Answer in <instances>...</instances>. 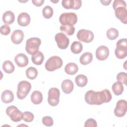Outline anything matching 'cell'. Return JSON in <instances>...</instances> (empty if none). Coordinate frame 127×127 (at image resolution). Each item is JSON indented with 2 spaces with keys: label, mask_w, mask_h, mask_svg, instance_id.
Returning <instances> with one entry per match:
<instances>
[{
  "label": "cell",
  "mask_w": 127,
  "mask_h": 127,
  "mask_svg": "<svg viewBox=\"0 0 127 127\" xmlns=\"http://www.w3.org/2000/svg\"><path fill=\"white\" fill-rule=\"evenodd\" d=\"M1 99L2 101L5 104L11 103L14 99L13 93L9 90H5L1 93Z\"/></svg>",
  "instance_id": "cell-19"
},
{
  "label": "cell",
  "mask_w": 127,
  "mask_h": 127,
  "mask_svg": "<svg viewBox=\"0 0 127 127\" xmlns=\"http://www.w3.org/2000/svg\"><path fill=\"white\" fill-rule=\"evenodd\" d=\"M60 92L57 88H51L48 91V102L52 106H56L58 105L60 101Z\"/></svg>",
  "instance_id": "cell-9"
},
{
  "label": "cell",
  "mask_w": 127,
  "mask_h": 127,
  "mask_svg": "<svg viewBox=\"0 0 127 127\" xmlns=\"http://www.w3.org/2000/svg\"><path fill=\"white\" fill-rule=\"evenodd\" d=\"M30 16L26 12H22L20 13L17 18L18 24L21 26H26L30 23Z\"/></svg>",
  "instance_id": "cell-17"
},
{
  "label": "cell",
  "mask_w": 127,
  "mask_h": 127,
  "mask_svg": "<svg viewBox=\"0 0 127 127\" xmlns=\"http://www.w3.org/2000/svg\"><path fill=\"white\" fill-rule=\"evenodd\" d=\"M82 49L83 47L82 44L78 41L73 42L70 46L71 52L75 54H79L82 51Z\"/></svg>",
  "instance_id": "cell-28"
},
{
  "label": "cell",
  "mask_w": 127,
  "mask_h": 127,
  "mask_svg": "<svg viewBox=\"0 0 127 127\" xmlns=\"http://www.w3.org/2000/svg\"><path fill=\"white\" fill-rule=\"evenodd\" d=\"M2 69L5 72L7 73H11L14 71L15 67L11 62L7 60L4 61L3 63Z\"/></svg>",
  "instance_id": "cell-27"
},
{
  "label": "cell",
  "mask_w": 127,
  "mask_h": 127,
  "mask_svg": "<svg viewBox=\"0 0 127 127\" xmlns=\"http://www.w3.org/2000/svg\"><path fill=\"white\" fill-rule=\"evenodd\" d=\"M107 38L111 40H113L116 39L119 36L118 31L114 28H111L109 29L106 33Z\"/></svg>",
  "instance_id": "cell-31"
},
{
  "label": "cell",
  "mask_w": 127,
  "mask_h": 127,
  "mask_svg": "<svg viewBox=\"0 0 127 127\" xmlns=\"http://www.w3.org/2000/svg\"><path fill=\"white\" fill-rule=\"evenodd\" d=\"M44 59V56L43 53L38 51L35 54L32 55L31 60L33 63L36 65H41Z\"/></svg>",
  "instance_id": "cell-24"
},
{
  "label": "cell",
  "mask_w": 127,
  "mask_h": 127,
  "mask_svg": "<svg viewBox=\"0 0 127 127\" xmlns=\"http://www.w3.org/2000/svg\"><path fill=\"white\" fill-rule=\"evenodd\" d=\"M63 65V61L58 56H52L46 62L45 67L49 71H53L59 69Z\"/></svg>",
  "instance_id": "cell-7"
},
{
  "label": "cell",
  "mask_w": 127,
  "mask_h": 127,
  "mask_svg": "<svg viewBox=\"0 0 127 127\" xmlns=\"http://www.w3.org/2000/svg\"><path fill=\"white\" fill-rule=\"evenodd\" d=\"M77 39L81 42L88 43L93 41L94 39V34L90 30L86 29H81L77 33Z\"/></svg>",
  "instance_id": "cell-10"
},
{
  "label": "cell",
  "mask_w": 127,
  "mask_h": 127,
  "mask_svg": "<svg viewBox=\"0 0 127 127\" xmlns=\"http://www.w3.org/2000/svg\"><path fill=\"white\" fill-rule=\"evenodd\" d=\"M22 120L26 122H31L34 118V116L33 113L30 112H25L22 113Z\"/></svg>",
  "instance_id": "cell-33"
},
{
  "label": "cell",
  "mask_w": 127,
  "mask_h": 127,
  "mask_svg": "<svg viewBox=\"0 0 127 127\" xmlns=\"http://www.w3.org/2000/svg\"><path fill=\"white\" fill-rule=\"evenodd\" d=\"M24 36V35L23 31L21 30L17 29L12 32L11 35V40L13 44H19L22 42Z\"/></svg>",
  "instance_id": "cell-15"
},
{
  "label": "cell",
  "mask_w": 127,
  "mask_h": 127,
  "mask_svg": "<svg viewBox=\"0 0 127 127\" xmlns=\"http://www.w3.org/2000/svg\"><path fill=\"white\" fill-rule=\"evenodd\" d=\"M127 110V103L125 100H119L114 109V114L118 117L124 116Z\"/></svg>",
  "instance_id": "cell-12"
},
{
  "label": "cell",
  "mask_w": 127,
  "mask_h": 127,
  "mask_svg": "<svg viewBox=\"0 0 127 127\" xmlns=\"http://www.w3.org/2000/svg\"><path fill=\"white\" fill-rule=\"evenodd\" d=\"M61 87L64 93L69 94L72 91L74 85L71 80L69 79H65L62 82Z\"/></svg>",
  "instance_id": "cell-18"
},
{
  "label": "cell",
  "mask_w": 127,
  "mask_h": 127,
  "mask_svg": "<svg viewBox=\"0 0 127 127\" xmlns=\"http://www.w3.org/2000/svg\"><path fill=\"white\" fill-rule=\"evenodd\" d=\"M109 55L108 48L104 45L99 46L96 50V57L99 61H104Z\"/></svg>",
  "instance_id": "cell-14"
},
{
  "label": "cell",
  "mask_w": 127,
  "mask_h": 127,
  "mask_svg": "<svg viewBox=\"0 0 127 127\" xmlns=\"http://www.w3.org/2000/svg\"><path fill=\"white\" fill-rule=\"evenodd\" d=\"M41 44V41L39 38H30L26 41L25 46L26 51L29 54L33 55L39 51V46Z\"/></svg>",
  "instance_id": "cell-3"
},
{
  "label": "cell",
  "mask_w": 127,
  "mask_h": 127,
  "mask_svg": "<svg viewBox=\"0 0 127 127\" xmlns=\"http://www.w3.org/2000/svg\"><path fill=\"white\" fill-rule=\"evenodd\" d=\"M55 40L57 42L58 47L61 49H66L69 45V39L62 32L57 33L55 36Z\"/></svg>",
  "instance_id": "cell-11"
},
{
  "label": "cell",
  "mask_w": 127,
  "mask_h": 127,
  "mask_svg": "<svg viewBox=\"0 0 127 127\" xmlns=\"http://www.w3.org/2000/svg\"><path fill=\"white\" fill-rule=\"evenodd\" d=\"M112 98L110 91L107 89L98 92L90 90L86 92L84 96L85 101L87 104L97 105L109 102Z\"/></svg>",
  "instance_id": "cell-1"
},
{
  "label": "cell",
  "mask_w": 127,
  "mask_h": 127,
  "mask_svg": "<svg viewBox=\"0 0 127 127\" xmlns=\"http://www.w3.org/2000/svg\"><path fill=\"white\" fill-rule=\"evenodd\" d=\"M111 1H112V0H100V2L104 5H108L110 4V3L111 2Z\"/></svg>",
  "instance_id": "cell-39"
},
{
  "label": "cell",
  "mask_w": 127,
  "mask_h": 127,
  "mask_svg": "<svg viewBox=\"0 0 127 127\" xmlns=\"http://www.w3.org/2000/svg\"><path fill=\"white\" fill-rule=\"evenodd\" d=\"M112 88L113 93L117 96L122 94L124 91V86L123 84L119 81L115 82L113 84Z\"/></svg>",
  "instance_id": "cell-26"
},
{
  "label": "cell",
  "mask_w": 127,
  "mask_h": 127,
  "mask_svg": "<svg viewBox=\"0 0 127 127\" xmlns=\"http://www.w3.org/2000/svg\"><path fill=\"white\" fill-rule=\"evenodd\" d=\"M32 2L33 4L37 6H40L42 5L44 2V0H32Z\"/></svg>",
  "instance_id": "cell-38"
},
{
  "label": "cell",
  "mask_w": 127,
  "mask_h": 127,
  "mask_svg": "<svg viewBox=\"0 0 127 127\" xmlns=\"http://www.w3.org/2000/svg\"><path fill=\"white\" fill-rule=\"evenodd\" d=\"M6 114L14 122H18L22 119V113L15 106H10L6 109Z\"/></svg>",
  "instance_id": "cell-8"
},
{
  "label": "cell",
  "mask_w": 127,
  "mask_h": 127,
  "mask_svg": "<svg viewBox=\"0 0 127 127\" xmlns=\"http://www.w3.org/2000/svg\"><path fill=\"white\" fill-rule=\"evenodd\" d=\"M0 31L1 34L4 35H7L10 32V27L7 24H4L0 27Z\"/></svg>",
  "instance_id": "cell-37"
},
{
  "label": "cell",
  "mask_w": 127,
  "mask_h": 127,
  "mask_svg": "<svg viewBox=\"0 0 127 127\" xmlns=\"http://www.w3.org/2000/svg\"><path fill=\"white\" fill-rule=\"evenodd\" d=\"M31 88V85L29 82L25 80L20 81L17 85L16 93L17 98L20 100L25 98L30 92Z\"/></svg>",
  "instance_id": "cell-6"
},
{
  "label": "cell",
  "mask_w": 127,
  "mask_h": 127,
  "mask_svg": "<svg viewBox=\"0 0 127 127\" xmlns=\"http://www.w3.org/2000/svg\"><path fill=\"white\" fill-rule=\"evenodd\" d=\"M117 79L118 81L127 85V73L125 72H121L119 73L117 75Z\"/></svg>",
  "instance_id": "cell-34"
},
{
  "label": "cell",
  "mask_w": 127,
  "mask_h": 127,
  "mask_svg": "<svg viewBox=\"0 0 127 127\" xmlns=\"http://www.w3.org/2000/svg\"><path fill=\"white\" fill-rule=\"evenodd\" d=\"M93 59L92 54L90 52H85L80 57L79 61L81 64L86 65L90 64Z\"/></svg>",
  "instance_id": "cell-23"
},
{
  "label": "cell",
  "mask_w": 127,
  "mask_h": 127,
  "mask_svg": "<svg viewBox=\"0 0 127 127\" xmlns=\"http://www.w3.org/2000/svg\"><path fill=\"white\" fill-rule=\"evenodd\" d=\"M42 123L47 127H51L53 125V120L50 116H45L42 118Z\"/></svg>",
  "instance_id": "cell-35"
},
{
  "label": "cell",
  "mask_w": 127,
  "mask_h": 127,
  "mask_svg": "<svg viewBox=\"0 0 127 127\" xmlns=\"http://www.w3.org/2000/svg\"><path fill=\"white\" fill-rule=\"evenodd\" d=\"M61 31L66 35L70 36L74 34L75 28L73 26H64L61 25L60 26Z\"/></svg>",
  "instance_id": "cell-30"
},
{
  "label": "cell",
  "mask_w": 127,
  "mask_h": 127,
  "mask_svg": "<svg viewBox=\"0 0 127 127\" xmlns=\"http://www.w3.org/2000/svg\"><path fill=\"white\" fill-rule=\"evenodd\" d=\"M63 6L65 9H78L82 4L81 0H63L62 1Z\"/></svg>",
  "instance_id": "cell-13"
},
{
  "label": "cell",
  "mask_w": 127,
  "mask_h": 127,
  "mask_svg": "<svg viewBox=\"0 0 127 127\" xmlns=\"http://www.w3.org/2000/svg\"><path fill=\"white\" fill-rule=\"evenodd\" d=\"M14 61L19 67H23L28 64V58L26 55L23 53H19L15 57Z\"/></svg>",
  "instance_id": "cell-16"
},
{
  "label": "cell",
  "mask_w": 127,
  "mask_h": 127,
  "mask_svg": "<svg viewBox=\"0 0 127 127\" xmlns=\"http://www.w3.org/2000/svg\"><path fill=\"white\" fill-rule=\"evenodd\" d=\"M116 57L119 59H123L127 56V39L126 38L119 40L116 43L115 51Z\"/></svg>",
  "instance_id": "cell-4"
},
{
  "label": "cell",
  "mask_w": 127,
  "mask_h": 127,
  "mask_svg": "<svg viewBox=\"0 0 127 127\" xmlns=\"http://www.w3.org/2000/svg\"><path fill=\"white\" fill-rule=\"evenodd\" d=\"M84 126L85 127H97V124L94 119L90 118L86 121Z\"/></svg>",
  "instance_id": "cell-36"
},
{
  "label": "cell",
  "mask_w": 127,
  "mask_h": 127,
  "mask_svg": "<svg viewBox=\"0 0 127 127\" xmlns=\"http://www.w3.org/2000/svg\"><path fill=\"white\" fill-rule=\"evenodd\" d=\"M42 100L43 95L40 91L35 90L33 92L31 95V101L34 104H39L42 102Z\"/></svg>",
  "instance_id": "cell-20"
},
{
  "label": "cell",
  "mask_w": 127,
  "mask_h": 127,
  "mask_svg": "<svg viewBox=\"0 0 127 127\" xmlns=\"http://www.w3.org/2000/svg\"><path fill=\"white\" fill-rule=\"evenodd\" d=\"M78 70V66L74 63H69L67 64L64 67V71L65 73L69 75H73L75 74Z\"/></svg>",
  "instance_id": "cell-22"
},
{
  "label": "cell",
  "mask_w": 127,
  "mask_h": 127,
  "mask_svg": "<svg viewBox=\"0 0 127 127\" xmlns=\"http://www.w3.org/2000/svg\"><path fill=\"white\" fill-rule=\"evenodd\" d=\"M115 16L122 23H127V10L126 2L124 0H115L113 3Z\"/></svg>",
  "instance_id": "cell-2"
},
{
  "label": "cell",
  "mask_w": 127,
  "mask_h": 127,
  "mask_svg": "<svg viewBox=\"0 0 127 127\" xmlns=\"http://www.w3.org/2000/svg\"><path fill=\"white\" fill-rule=\"evenodd\" d=\"M15 19V16L11 11H5L2 15L3 22L7 24H12Z\"/></svg>",
  "instance_id": "cell-21"
},
{
  "label": "cell",
  "mask_w": 127,
  "mask_h": 127,
  "mask_svg": "<svg viewBox=\"0 0 127 127\" xmlns=\"http://www.w3.org/2000/svg\"><path fill=\"white\" fill-rule=\"evenodd\" d=\"M59 21L62 25L73 26L77 21V16L73 12L63 13L60 15Z\"/></svg>",
  "instance_id": "cell-5"
},
{
  "label": "cell",
  "mask_w": 127,
  "mask_h": 127,
  "mask_svg": "<svg viewBox=\"0 0 127 127\" xmlns=\"http://www.w3.org/2000/svg\"><path fill=\"white\" fill-rule=\"evenodd\" d=\"M43 16L46 19H49L53 15V9L50 6L47 5L45 6L42 10Z\"/></svg>",
  "instance_id": "cell-32"
},
{
  "label": "cell",
  "mask_w": 127,
  "mask_h": 127,
  "mask_svg": "<svg viewBox=\"0 0 127 127\" xmlns=\"http://www.w3.org/2000/svg\"><path fill=\"white\" fill-rule=\"evenodd\" d=\"M26 75L29 79L31 80L34 79L38 75V71L34 67H29L26 70Z\"/></svg>",
  "instance_id": "cell-29"
},
{
  "label": "cell",
  "mask_w": 127,
  "mask_h": 127,
  "mask_svg": "<svg viewBox=\"0 0 127 127\" xmlns=\"http://www.w3.org/2000/svg\"><path fill=\"white\" fill-rule=\"evenodd\" d=\"M75 82L78 86L80 87H84L86 86L87 83V77L83 74H79L75 77Z\"/></svg>",
  "instance_id": "cell-25"
}]
</instances>
